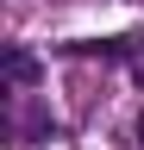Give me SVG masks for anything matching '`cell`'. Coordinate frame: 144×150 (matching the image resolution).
Segmentation results:
<instances>
[{
	"instance_id": "1",
	"label": "cell",
	"mask_w": 144,
	"mask_h": 150,
	"mask_svg": "<svg viewBox=\"0 0 144 150\" xmlns=\"http://www.w3.org/2000/svg\"><path fill=\"white\" fill-rule=\"evenodd\" d=\"M6 81L13 88H31V81H38V56H31V50H6Z\"/></svg>"
},
{
	"instance_id": "2",
	"label": "cell",
	"mask_w": 144,
	"mask_h": 150,
	"mask_svg": "<svg viewBox=\"0 0 144 150\" xmlns=\"http://www.w3.org/2000/svg\"><path fill=\"white\" fill-rule=\"evenodd\" d=\"M138 131H144V125H138Z\"/></svg>"
}]
</instances>
